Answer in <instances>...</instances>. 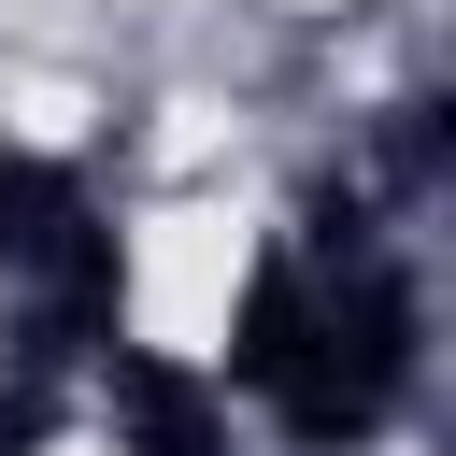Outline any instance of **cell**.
<instances>
[{
    "label": "cell",
    "mask_w": 456,
    "mask_h": 456,
    "mask_svg": "<svg viewBox=\"0 0 456 456\" xmlns=\"http://www.w3.org/2000/svg\"><path fill=\"white\" fill-rule=\"evenodd\" d=\"M0 299H14V328H28L43 370L128 342V256H114L100 200L57 157H28V142H0Z\"/></svg>",
    "instance_id": "1"
},
{
    "label": "cell",
    "mask_w": 456,
    "mask_h": 456,
    "mask_svg": "<svg viewBox=\"0 0 456 456\" xmlns=\"http://www.w3.org/2000/svg\"><path fill=\"white\" fill-rule=\"evenodd\" d=\"M100 413H114V456H228V385L157 356V342L100 356Z\"/></svg>",
    "instance_id": "3"
},
{
    "label": "cell",
    "mask_w": 456,
    "mask_h": 456,
    "mask_svg": "<svg viewBox=\"0 0 456 456\" xmlns=\"http://www.w3.org/2000/svg\"><path fill=\"white\" fill-rule=\"evenodd\" d=\"M399 385H413V285H399L385 256L314 271V314H299V342H285V370H271V413H285L299 442H370V428L399 413Z\"/></svg>",
    "instance_id": "2"
}]
</instances>
